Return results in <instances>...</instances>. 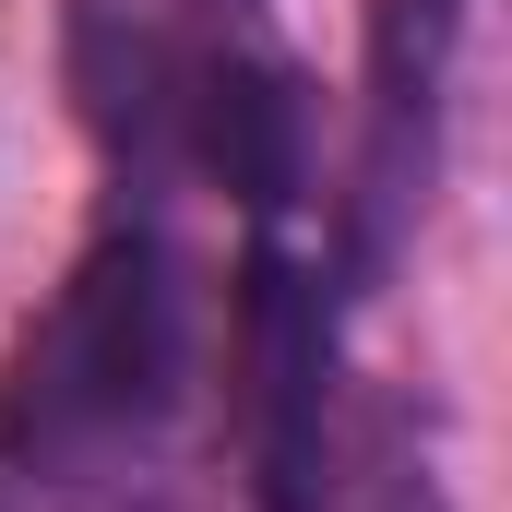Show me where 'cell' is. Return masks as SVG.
Segmentation results:
<instances>
[{
  "label": "cell",
  "mask_w": 512,
  "mask_h": 512,
  "mask_svg": "<svg viewBox=\"0 0 512 512\" xmlns=\"http://www.w3.org/2000/svg\"><path fill=\"white\" fill-rule=\"evenodd\" d=\"M167 48H179V155L203 179H227L251 215H286L310 179V108H298V72L274 60V36L227 0Z\"/></svg>",
  "instance_id": "7a4b0ae2"
},
{
  "label": "cell",
  "mask_w": 512,
  "mask_h": 512,
  "mask_svg": "<svg viewBox=\"0 0 512 512\" xmlns=\"http://www.w3.org/2000/svg\"><path fill=\"white\" fill-rule=\"evenodd\" d=\"M179 370H191L179 262L143 215H120L72 262V286L24 322V346L0 370V453L36 465V477H96V465H120L167 429Z\"/></svg>",
  "instance_id": "6da1fadb"
},
{
  "label": "cell",
  "mask_w": 512,
  "mask_h": 512,
  "mask_svg": "<svg viewBox=\"0 0 512 512\" xmlns=\"http://www.w3.org/2000/svg\"><path fill=\"white\" fill-rule=\"evenodd\" d=\"M441 60H453V0H382V36H370V155H358V274H382L393 227L429 203Z\"/></svg>",
  "instance_id": "277c9868"
},
{
  "label": "cell",
  "mask_w": 512,
  "mask_h": 512,
  "mask_svg": "<svg viewBox=\"0 0 512 512\" xmlns=\"http://www.w3.org/2000/svg\"><path fill=\"white\" fill-rule=\"evenodd\" d=\"M251 465L262 512H334V298L286 251H251Z\"/></svg>",
  "instance_id": "3957f363"
}]
</instances>
